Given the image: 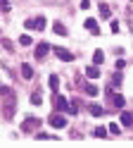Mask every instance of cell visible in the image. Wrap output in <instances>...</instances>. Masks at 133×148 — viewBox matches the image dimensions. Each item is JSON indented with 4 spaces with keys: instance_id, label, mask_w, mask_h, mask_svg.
<instances>
[{
    "instance_id": "1",
    "label": "cell",
    "mask_w": 133,
    "mask_h": 148,
    "mask_svg": "<svg viewBox=\"0 0 133 148\" xmlns=\"http://www.w3.org/2000/svg\"><path fill=\"white\" fill-rule=\"evenodd\" d=\"M24 26H26V29H33V31H43V29H45V17H33V19H26Z\"/></svg>"
},
{
    "instance_id": "2",
    "label": "cell",
    "mask_w": 133,
    "mask_h": 148,
    "mask_svg": "<svg viewBox=\"0 0 133 148\" xmlns=\"http://www.w3.org/2000/svg\"><path fill=\"white\" fill-rule=\"evenodd\" d=\"M50 50H52V45L43 41V43H38V45H36V50H33V58H36V60H43V58H45V55L50 53Z\"/></svg>"
},
{
    "instance_id": "3",
    "label": "cell",
    "mask_w": 133,
    "mask_h": 148,
    "mask_svg": "<svg viewBox=\"0 0 133 148\" xmlns=\"http://www.w3.org/2000/svg\"><path fill=\"white\" fill-rule=\"evenodd\" d=\"M14 110H17V105H14V93H10V100H5L3 112H5V117L10 119V117H14Z\"/></svg>"
},
{
    "instance_id": "4",
    "label": "cell",
    "mask_w": 133,
    "mask_h": 148,
    "mask_svg": "<svg viewBox=\"0 0 133 148\" xmlns=\"http://www.w3.org/2000/svg\"><path fill=\"white\" fill-rule=\"evenodd\" d=\"M38 124H41V119H36V117H26V119H24V124H22V132H36Z\"/></svg>"
},
{
    "instance_id": "5",
    "label": "cell",
    "mask_w": 133,
    "mask_h": 148,
    "mask_svg": "<svg viewBox=\"0 0 133 148\" xmlns=\"http://www.w3.org/2000/svg\"><path fill=\"white\" fill-rule=\"evenodd\" d=\"M55 55H57L60 60H64V62H71V60H74V53L64 50V48H55Z\"/></svg>"
},
{
    "instance_id": "6",
    "label": "cell",
    "mask_w": 133,
    "mask_h": 148,
    "mask_svg": "<svg viewBox=\"0 0 133 148\" xmlns=\"http://www.w3.org/2000/svg\"><path fill=\"white\" fill-rule=\"evenodd\" d=\"M52 103H55V110H60V112H62V110H69V103H66L62 96H57V93H55V98H52Z\"/></svg>"
},
{
    "instance_id": "7",
    "label": "cell",
    "mask_w": 133,
    "mask_h": 148,
    "mask_svg": "<svg viewBox=\"0 0 133 148\" xmlns=\"http://www.w3.org/2000/svg\"><path fill=\"white\" fill-rule=\"evenodd\" d=\"M50 124H52L55 129H64V124H66V119H64L62 115H50Z\"/></svg>"
},
{
    "instance_id": "8",
    "label": "cell",
    "mask_w": 133,
    "mask_h": 148,
    "mask_svg": "<svg viewBox=\"0 0 133 148\" xmlns=\"http://www.w3.org/2000/svg\"><path fill=\"white\" fill-rule=\"evenodd\" d=\"M107 93H109V100H112V103L117 105V108H124V105H126L124 96H119V93H112V91H107Z\"/></svg>"
},
{
    "instance_id": "9",
    "label": "cell",
    "mask_w": 133,
    "mask_h": 148,
    "mask_svg": "<svg viewBox=\"0 0 133 148\" xmlns=\"http://www.w3.org/2000/svg\"><path fill=\"white\" fill-rule=\"evenodd\" d=\"M86 77H88V79H98V77H100V67H98V64L93 62L90 67L86 69Z\"/></svg>"
},
{
    "instance_id": "10",
    "label": "cell",
    "mask_w": 133,
    "mask_h": 148,
    "mask_svg": "<svg viewBox=\"0 0 133 148\" xmlns=\"http://www.w3.org/2000/svg\"><path fill=\"white\" fill-rule=\"evenodd\" d=\"M86 29H88L90 34H95V36L100 34V29H98V22H95V19H86Z\"/></svg>"
},
{
    "instance_id": "11",
    "label": "cell",
    "mask_w": 133,
    "mask_h": 148,
    "mask_svg": "<svg viewBox=\"0 0 133 148\" xmlns=\"http://www.w3.org/2000/svg\"><path fill=\"white\" fill-rule=\"evenodd\" d=\"M22 77L24 79H31L33 77V67H31V64H26V62L22 64Z\"/></svg>"
},
{
    "instance_id": "12",
    "label": "cell",
    "mask_w": 133,
    "mask_h": 148,
    "mask_svg": "<svg viewBox=\"0 0 133 148\" xmlns=\"http://www.w3.org/2000/svg\"><path fill=\"white\" fill-rule=\"evenodd\" d=\"M48 84H50V91L57 93V88H60V79H57V74H52L50 79H48Z\"/></svg>"
},
{
    "instance_id": "13",
    "label": "cell",
    "mask_w": 133,
    "mask_h": 148,
    "mask_svg": "<svg viewBox=\"0 0 133 148\" xmlns=\"http://www.w3.org/2000/svg\"><path fill=\"white\" fill-rule=\"evenodd\" d=\"M52 31H55L57 36H66V29H64L62 22H55V24H52Z\"/></svg>"
},
{
    "instance_id": "14",
    "label": "cell",
    "mask_w": 133,
    "mask_h": 148,
    "mask_svg": "<svg viewBox=\"0 0 133 148\" xmlns=\"http://www.w3.org/2000/svg\"><path fill=\"white\" fill-rule=\"evenodd\" d=\"M88 110H90V115H93V117H102V115H105V110H102L100 105H95V103H90Z\"/></svg>"
},
{
    "instance_id": "15",
    "label": "cell",
    "mask_w": 133,
    "mask_h": 148,
    "mask_svg": "<svg viewBox=\"0 0 133 148\" xmlns=\"http://www.w3.org/2000/svg\"><path fill=\"white\" fill-rule=\"evenodd\" d=\"M93 62H95V64H102V62H105V53H102V50H95V53H93Z\"/></svg>"
},
{
    "instance_id": "16",
    "label": "cell",
    "mask_w": 133,
    "mask_h": 148,
    "mask_svg": "<svg viewBox=\"0 0 133 148\" xmlns=\"http://www.w3.org/2000/svg\"><path fill=\"white\" fill-rule=\"evenodd\" d=\"M100 17H102V19H109V17H112V10L107 5H100Z\"/></svg>"
},
{
    "instance_id": "17",
    "label": "cell",
    "mask_w": 133,
    "mask_h": 148,
    "mask_svg": "<svg viewBox=\"0 0 133 148\" xmlns=\"http://www.w3.org/2000/svg\"><path fill=\"white\" fill-rule=\"evenodd\" d=\"M121 124H126V127L133 124V115L131 112H121Z\"/></svg>"
},
{
    "instance_id": "18",
    "label": "cell",
    "mask_w": 133,
    "mask_h": 148,
    "mask_svg": "<svg viewBox=\"0 0 133 148\" xmlns=\"http://www.w3.org/2000/svg\"><path fill=\"white\" fill-rule=\"evenodd\" d=\"M86 93H88V96H98V93H100V88H98V86H93V84H86Z\"/></svg>"
},
{
    "instance_id": "19",
    "label": "cell",
    "mask_w": 133,
    "mask_h": 148,
    "mask_svg": "<svg viewBox=\"0 0 133 148\" xmlns=\"http://www.w3.org/2000/svg\"><path fill=\"white\" fill-rule=\"evenodd\" d=\"M93 134L98 136V138H105V136H107V129H105V127H98V129H95Z\"/></svg>"
},
{
    "instance_id": "20",
    "label": "cell",
    "mask_w": 133,
    "mask_h": 148,
    "mask_svg": "<svg viewBox=\"0 0 133 148\" xmlns=\"http://www.w3.org/2000/svg\"><path fill=\"white\" fill-rule=\"evenodd\" d=\"M31 103H33V105H41V103H43V98H41V93H38V91L31 96Z\"/></svg>"
},
{
    "instance_id": "21",
    "label": "cell",
    "mask_w": 133,
    "mask_h": 148,
    "mask_svg": "<svg viewBox=\"0 0 133 148\" xmlns=\"http://www.w3.org/2000/svg\"><path fill=\"white\" fill-rule=\"evenodd\" d=\"M19 43H22V45H31L33 41H31V36H29V34H24L22 38H19Z\"/></svg>"
},
{
    "instance_id": "22",
    "label": "cell",
    "mask_w": 133,
    "mask_h": 148,
    "mask_svg": "<svg viewBox=\"0 0 133 148\" xmlns=\"http://www.w3.org/2000/svg\"><path fill=\"white\" fill-rule=\"evenodd\" d=\"M0 43H3V48H5V50H10V53L14 50V48H12V41H7V38H3V41H0Z\"/></svg>"
},
{
    "instance_id": "23",
    "label": "cell",
    "mask_w": 133,
    "mask_h": 148,
    "mask_svg": "<svg viewBox=\"0 0 133 148\" xmlns=\"http://www.w3.org/2000/svg\"><path fill=\"white\" fill-rule=\"evenodd\" d=\"M10 10V3L7 0H0V12H7Z\"/></svg>"
},
{
    "instance_id": "24",
    "label": "cell",
    "mask_w": 133,
    "mask_h": 148,
    "mask_svg": "<svg viewBox=\"0 0 133 148\" xmlns=\"http://www.w3.org/2000/svg\"><path fill=\"white\" fill-rule=\"evenodd\" d=\"M112 31H114V34H119V31H121V26H119L117 19H112Z\"/></svg>"
},
{
    "instance_id": "25",
    "label": "cell",
    "mask_w": 133,
    "mask_h": 148,
    "mask_svg": "<svg viewBox=\"0 0 133 148\" xmlns=\"http://www.w3.org/2000/svg\"><path fill=\"white\" fill-rule=\"evenodd\" d=\"M109 134H119V124H117V122L109 124Z\"/></svg>"
},
{
    "instance_id": "26",
    "label": "cell",
    "mask_w": 133,
    "mask_h": 148,
    "mask_svg": "<svg viewBox=\"0 0 133 148\" xmlns=\"http://www.w3.org/2000/svg\"><path fill=\"white\" fill-rule=\"evenodd\" d=\"M90 7V0H81V10H88Z\"/></svg>"
},
{
    "instance_id": "27",
    "label": "cell",
    "mask_w": 133,
    "mask_h": 148,
    "mask_svg": "<svg viewBox=\"0 0 133 148\" xmlns=\"http://www.w3.org/2000/svg\"><path fill=\"white\" fill-rule=\"evenodd\" d=\"M114 67H117V69H124V67H126V62H124V60H117V64H114Z\"/></svg>"
}]
</instances>
